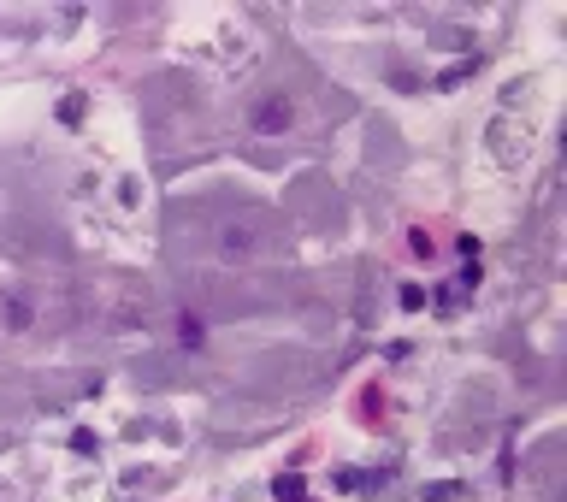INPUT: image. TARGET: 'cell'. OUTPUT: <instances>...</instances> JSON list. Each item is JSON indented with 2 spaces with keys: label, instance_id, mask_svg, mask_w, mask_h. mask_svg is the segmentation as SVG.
Returning <instances> with one entry per match:
<instances>
[{
  "label": "cell",
  "instance_id": "6da1fadb",
  "mask_svg": "<svg viewBox=\"0 0 567 502\" xmlns=\"http://www.w3.org/2000/svg\"><path fill=\"white\" fill-rule=\"evenodd\" d=\"M290 119H296V113H290V101H278V95L254 107V130H260V136H278V130H290Z\"/></svg>",
  "mask_w": 567,
  "mask_h": 502
},
{
  "label": "cell",
  "instance_id": "7a4b0ae2",
  "mask_svg": "<svg viewBox=\"0 0 567 502\" xmlns=\"http://www.w3.org/2000/svg\"><path fill=\"white\" fill-rule=\"evenodd\" d=\"M178 337H184V349H201V343H207V325H201L195 314H184L178 319Z\"/></svg>",
  "mask_w": 567,
  "mask_h": 502
}]
</instances>
